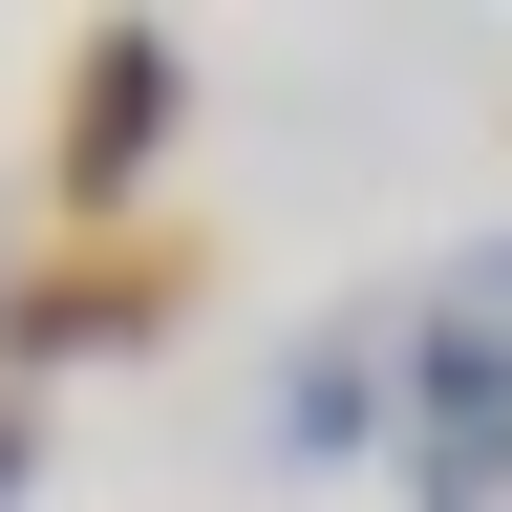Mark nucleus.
Segmentation results:
<instances>
[{
  "instance_id": "nucleus-1",
  "label": "nucleus",
  "mask_w": 512,
  "mask_h": 512,
  "mask_svg": "<svg viewBox=\"0 0 512 512\" xmlns=\"http://www.w3.org/2000/svg\"><path fill=\"white\" fill-rule=\"evenodd\" d=\"M171 128H192V43L171 22H86L64 43V128H43V214L64 235H128L150 171H171Z\"/></svg>"
},
{
  "instance_id": "nucleus-5",
  "label": "nucleus",
  "mask_w": 512,
  "mask_h": 512,
  "mask_svg": "<svg viewBox=\"0 0 512 512\" xmlns=\"http://www.w3.org/2000/svg\"><path fill=\"white\" fill-rule=\"evenodd\" d=\"M22 491H43V406L0 384V512H22Z\"/></svg>"
},
{
  "instance_id": "nucleus-6",
  "label": "nucleus",
  "mask_w": 512,
  "mask_h": 512,
  "mask_svg": "<svg viewBox=\"0 0 512 512\" xmlns=\"http://www.w3.org/2000/svg\"><path fill=\"white\" fill-rule=\"evenodd\" d=\"M448 299H470V320H512V235H491V256H470V278H448Z\"/></svg>"
},
{
  "instance_id": "nucleus-3",
  "label": "nucleus",
  "mask_w": 512,
  "mask_h": 512,
  "mask_svg": "<svg viewBox=\"0 0 512 512\" xmlns=\"http://www.w3.org/2000/svg\"><path fill=\"white\" fill-rule=\"evenodd\" d=\"M406 491L512 512V320H470V299H427V342H406Z\"/></svg>"
},
{
  "instance_id": "nucleus-4",
  "label": "nucleus",
  "mask_w": 512,
  "mask_h": 512,
  "mask_svg": "<svg viewBox=\"0 0 512 512\" xmlns=\"http://www.w3.org/2000/svg\"><path fill=\"white\" fill-rule=\"evenodd\" d=\"M406 342L427 299H342L278 342V470H363V448H406Z\"/></svg>"
},
{
  "instance_id": "nucleus-2",
  "label": "nucleus",
  "mask_w": 512,
  "mask_h": 512,
  "mask_svg": "<svg viewBox=\"0 0 512 512\" xmlns=\"http://www.w3.org/2000/svg\"><path fill=\"white\" fill-rule=\"evenodd\" d=\"M192 320V235L171 214H128V235H22V299H0V384H43V363H128V342H171Z\"/></svg>"
}]
</instances>
